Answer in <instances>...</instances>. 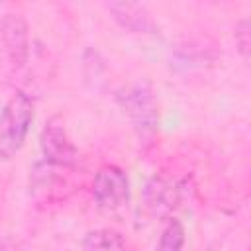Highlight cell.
I'll use <instances>...</instances> for the list:
<instances>
[{"mask_svg": "<svg viewBox=\"0 0 251 251\" xmlns=\"http://www.w3.org/2000/svg\"><path fill=\"white\" fill-rule=\"evenodd\" d=\"M235 43L239 47V53L243 55V59H249V45H251V37H249V20H241L235 25Z\"/></svg>", "mask_w": 251, "mask_h": 251, "instance_id": "30bf717a", "label": "cell"}, {"mask_svg": "<svg viewBox=\"0 0 251 251\" xmlns=\"http://www.w3.org/2000/svg\"><path fill=\"white\" fill-rule=\"evenodd\" d=\"M182 247H184V227L178 220L171 218L161 231L155 251H182Z\"/></svg>", "mask_w": 251, "mask_h": 251, "instance_id": "9c48e42d", "label": "cell"}, {"mask_svg": "<svg viewBox=\"0 0 251 251\" xmlns=\"http://www.w3.org/2000/svg\"><path fill=\"white\" fill-rule=\"evenodd\" d=\"M92 198L104 212L116 214L129 202V180L122 167L104 165L98 169L92 180Z\"/></svg>", "mask_w": 251, "mask_h": 251, "instance_id": "3957f363", "label": "cell"}, {"mask_svg": "<svg viewBox=\"0 0 251 251\" xmlns=\"http://www.w3.org/2000/svg\"><path fill=\"white\" fill-rule=\"evenodd\" d=\"M108 10L112 12V16L126 29L139 31V33H149V31L155 29V24L151 20V14L141 4H133V2H110L108 4Z\"/></svg>", "mask_w": 251, "mask_h": 251, "instance_id": "52a82bcc", "label": "cell"}, {"mask_svg": "<svg viewBox=\"0 0 251 251\" xmlns=\"http://www.w3.org/2000/svg\"><path fill=\"white\" fill-rule=\"evenodd\" d=\"M116 98L127 114L141 147H149L159 131V106L151 84L147 80L133 82L120 88Z\"/></svg>", "mask_w": 251, "mask_h": 251, "instance_id": "6da1fadb", "label": "cell"}, {"mask_svg": "<svg viewBox=\"0 0 251 251\" xmlns=\"http://www.w3.org/2000/svg\"><path fill=\"white\" fill-rule=\"evenodd\" d=\"M39 143H41L43 163H47L49 167H59V169L75 167V163L78 159V151L71 143L65 124L59 116H53L51 120H47L45 127L41 131Z\"/></svg>", "mask_w": 251, "mask_h": 251, "instance_id": "277c9868", "label": "cell"}, {"mask_svg": "<svg viewBox=\"0 0 251 251\" xmlns=\"http://www.w3.org/2000/svg\"><path fill=\"white\" fill-rule=\"evenodd\" d=\"M82 251H129L124 237L108 227L92 229L82 239Z\"/></svg>", "mask_w": 251, "mask_h": 251, "instance_id": "ba28073f", "label": "cell"}, {"mask_svg": "<svg viewBox=\"0 0 251 251\" xmlns=\"http://www.w3.org/2000/svg\"><path fill=\"white\" fill-rule=\"evenodd\" d=\"M35 116V106L29 94L16 90L0 110V159H12L25 143L31 122Z\"/></svg>", "mask_w": 251, "mask_h": 251, "instance_id": "7a4b0ae2", "label": "cell"}, {"mask_svg": "<svg viewBox=\"0 0 251 251\" xmlns=\"http://www.w3.org/2000/svg\"><path fill=\"white\" fill-rule=\"evenodd\" d=\"M145 206L153 216H167L173 212L182 198V184L171 178L153 176L143 190Z\"/></svg>", "mask_w": 251, "mask_h": 251, "instance_id": "8992f818", "label": "cell"}, {"mask_svg": "<svg viewBox=\"0 0 251 251\" xmlns=\"http://www.w3.org/2000/svg\"><path fill=\"white\" fill-rule=\"evenodd\" d=\"M0 251H8V249H6V247H4V245H0Z\"/></svg>", "mask_w": 251, "mask_h": 251, "instance_id": "8fae6325", "label": "cell"}, {"mask_svg": "<svg viewBox=\"0 0 251 251\" xmlns=\"http://www.w3.org/2000/svg\"><path fill=\"white\" fill-rule=\"evenodd\" d=\"M0 39L8 63L14 69H22L29 57V33L22 14L8 12L0 20Z\"/></svg>", "mask_w": 251, "mask_h": 251, "instance_id": "5b68a950", "label": "cell"}]
</instances>
